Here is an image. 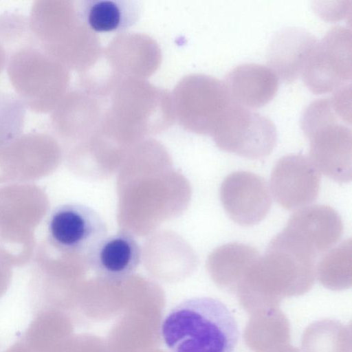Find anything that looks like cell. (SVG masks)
I'll return each instance as SVG.
<instances>
[{"label": "cell", "instance_id": "1", "mask_svg": "<svg viewBox=\"0 0 352 352\" xmlns=\"http://www.w3.org/2000/svg\"><path fill=\"white\" fill-rule=\"evenodd\" d=\"M160 331L170 352H234L240 338L229 307L208 296L177 304L164 318Z\"/></svg>", "mask_w": 352, "mask_h": 352}, {"label": "cell", "instance_id": "2", "mask_svg": "<svg viewBox=\"0 0 352 352\" xmlns=\"http://www.w3.org/2000/svg\"><path fill=\"white\" fill-rule=\"evenodd\" d=\"M28 23L36 44L69 70L83 72L97 61L88 49L98 43L96 35L80 21L74 2L35 1Z\"/></svg>", "mask_w": 352, "mask_h": 352}, {"label": "cell", "instance_id": "3", "mask_svg": "<svg viewBox=\"0 0 352 352\" xmlns=\"http://www.w3.org/2000/svg\"><path fill=\"white\" fill-rule=\"evenodd\" d=\"M6 69L16 95L32 111L50 113L69 90L70 70L35 41L13 52Z\"/></svg>", "mask_w": 352, "mask_h": 352}, {"label": "cell", "instance_id": "4", "mask_svg": "<svg viewBox=\"0 0 352 352\" xmlns=\"http://www.w3.org/2000/svg\"><path fill=\"white\" fill-rule=\"evenodd\" d=\"M300 122L309 141V159L317 170L339 183L351 182L352 132L330 98L310 103Z\"/></svg>", "mask_w": 352, "mask_h": 352}, {"label": "cell", "instance_id": "5", "mask_svg": "<svg viewBox=\"0 0 352 352\" xmlns=\"http://www.w3.org/2000/svg\"><path fill=\"white\" fill-rule=\"evenodd\" d=\"M221 150L249 159H261L274 150L276 127L267 117L232 103L210 133Z\"/></svg>", "mask_w": 352, "mask_h": 352}, {"label": "cell", "instance_id": "6", "mask_svg": "<svg viewBox=\"0 0 352 352\" xmlns=\"http://www.w3.org/2000/svg\"><path fill=\"white\" fill-rule=\"evenodd\" d=\"M351 31L337 25L331 28L314 49L303 69V81L316 94L334 92L352 76Z\"/></svg>", "mask_w": 352, "mask_h": 352}, {"label": "cell", "instance_id": "7", "mask_svg": "<svg viewBox=\"0 0 352 352\" xmlns=\"http://www.w3.org/2000/svg\"><path fill=\"white\" fill-rule=\"evenodd\" d=\"M47 233L51 244L58 251L87 257L107 236V226L91 207L68 203L52 211Z\"/></svg>", "mask_w": 352, "mask_h": 352}, {"label": "cell", "instance_id": "8", "mask_svg": "<svg viewBox=\"0 0 352 352\" xmlns=\"http://www.w3.org/2000/svg\"><path fill=\"white\" fill-rule=\"evenodd\" d=\"M232 103L224 82L215 77L194 74L182 82V122L194 132L211 133Z\"/></svg>", "mask_w": 352, "mask_h": 352}, {"label": "cell", "instance_id": "9", "mask_svg": "<svg viewBox=\"0 0 352 352\" xmlns=\"http://www.w3.org/2000/svg\"><path fill=\"white\" fill-rule=\"evenodd\" d=\"M220 199L235 223L250 226L261 221L272 205L269 188L261 176L239 170L229 174L220 188Z\"/></svg>", "mask_w": 352, "mask_h": 352}, {"label": "cell", "instance_id": "10", "mask_svg": "<svg viewBox=\"0 0 352 352\" xmlns=\"http://www.w3.org/2000/svg\"><path fill=\"white\" fill-rule=\"evenodd\" d=\"M320 172L309 157L291 154L274 166L270 186L274 199L283 208L294 210L314 202L318 197Z\"/></svg>", "mask_w": 352, "mask_h": 352}, {"label": "cell", "instance_id": "11", "mask_svg": "<svg viewBox=\"0 0 352 352\" xmlns=\"http://www.w3.org/2000/svg\"><path fill=\"white\" fill-rule=\"evenodd\" d=\"M343 231L341 217L333 208L314 205L295 212L282 232L317 258L340 240Z\"/></svg>", "mask_w": 352, "mask_h": 352}, {"label": "cell", "instance_id": "12", "mask_svg": "<svg viewBox=\"0 0 352 352\" xmlns=\"http://www.w3.org/2000/svg\"><path fill=\"white\" fill-rule=\"evenodd\" d=\"M95 274L108 281L122 282L131 276L140 265L141 249L129 232L107 236L87 256Z\"/></svg>", "mask_w": 352, "mask_h": 352}, {"label": "cell", "instance_id": "13", "mask_svg": "<svg viewBox=\"0 0 352 352\" xmlns=\"http://www.w3.org/2000/svg\"><path fill=\"white\" fill-rule=\"evenodd\" d=\"M92 94L80 89L68 90L50 112L54 133L64 140L75 139L88 129H98L104 115Z\"/></svg>", "mask_w": 352, "mask_h": 352}, {"label": "cell", "instance_id": "14", "mask_svg": "<svg viewBox=\"0 0 352 352\" xmlns=\"http://www.w3.org/2000/svg\"><path fill=\"white\" fill-rule=\"evenodd\" d=\"M278 79L269 67L245 63L234 67L223 82L232 102L250 109L272 100L278 89Z\"/></svg>", "mask_w": 352, "mask_h": 352}, {"label": "cell", "instance_id": "15", "mask_svg": "<svg viewBox=\"0 0 352 352\" xmlns=\"http://www.w3.org/2000/svg\"><path fill=\"white\" fill-rule=\"evenodd\" d=\"M317 44L313 34L305 30L289 28L278 33L271 41L267 60L278 78L294 82L300 75Z\"/></svg>", "mask_w": 352, "mask_h": 352}, {"label": "cell", "instance_id": "16", "mask_svg": "<svg viewBox=\"0 0 352 352\" xmlns=\"http://www.w3.org/2000/svg\"><path fill=\"white\" fill-rule=\"evenodd\" d=\"M75 5L78 19L94 34L122 33L138 22L142 12L133 0H82Z\"/></svg>", "mask_w": 352, "mask_h": 352}, {"label": "cell", "instance_id": "17", "mask_svg": "<svg viewBox=\"0 0 352 352\" xmlns=\"http://www.w3.org/2000/svg\"><path fill=\"white\" fill-rule=\"evenodd\" d=\"M259 256L251 245L230 243L217 248L211 254L208 264L213 275L223 280L248 271Z\"/></svg>", "mask_w": 352, "mask_h": 352}, {"label": "cell", "instance_id": "18", "mask_svg": "<svg viewBox=\"0 0 352 352\" xmlns=\"http://www.w3.org/2000/svg\"><path fill=\"white\" fill-rule=\"evenodd\" d=\"M26 107L16 94L0 92V147L22 134Z\"/></svg>", "mask_w": 352, "mask_h": 352}, {"label": "cell", "instance_id": "19", "mask_svg": "<svg viewBox=\"0 0 352 352\" xmlns=\"http://www.w3.org/2000/svg\"><path fill=\"white\" fill-rule=\"evenodd\" d=\"M351 245V239L349 238L321 257L318 263V271L322 279L340 280L350 276Z\"/></svg>", "mask_w": 352, "mask_h": 352}, {"label": "cell", "instance_id": "20", "mask_svg": "<svg viewBox=\"0 0 352 352\" xmlns=\"http://www.w3.org/2000/svg\"><path fill=\"white\" fill-rule=\"evenodd\" d=\"M351 1H339L338 6L324 5L317 6V12L324 19L337 21L342 19L351 13Z\"/></svg>", "mask_w": 352, "mask_h": 352}, {"label": "cell", "instance_id": "21", "mask_svg": "<svg viewBox=\"0 0 352 352\" xmlns=\"http://www.w3.org/2000/svg\"><path fill=\"white\" fill-rule=\"evenodd\" d=\"M9 54L5 47L0 43V74L6 67Z\"/></svg>", "mask_w": 352, "mask_h": 352}]
</instances>
